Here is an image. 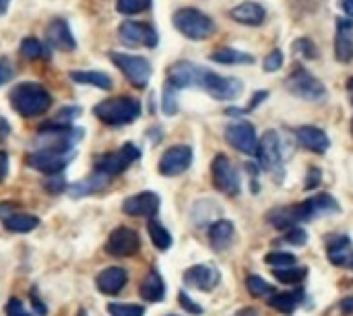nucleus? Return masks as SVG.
<instances>
[{
    "label": "nucleus",
    "mask_w": 353,
    "mask_h": 316,
    "mask_svg": "<svg viewBox=\"0 0 353 316\" xmlns=\"http://www.w3.org/2000/svg\"><path fill=\"white\" fill-rule=\"evenodd\" d=\"M339 211V203L323 192V195H316L304 203H296V205H281V207H275L267 213V221L277 228V230H290L298 224H304V221H310L314 217H321V215H333Z\"/></svg>",
    "instance_id": "nucleus-1"
},
{
    "label": "nucleus",
    "mask_w": 353,
    "mask_h": 316,
    "mask_svg": "<svg viewBox=\"0 0 353 316\" xmlns=\"http://www.w3.org/2000/svg\"><path fill=\"white\" fill-rule=\"evenodd\" d=\"M10 106L25 118H33L43 114L52 106L50 91L39 83H21L10 91Z\"/></svg>",
    "instance_id": "nucleus-2"
},
{
    "label": "nucleus",
    "mask_w": 353,
    "mask_h": 316,
    "mask_svg": "<svg viewBox=\"0 0 353 316\" xmlns=\"http://www.w3.org/2000/svg\"><path fill=\"white\" fill-rule=\"evenodd\" d=\"M93 114L108 126H122V124H130L141 116V103L134 97L120 95L97 103L93 108Z\"/></svg>",
    "instance_id": "nucleus-3"
},
{
    "label": "nucleus",
    "mask_w": 353,
    "mask_h": 316,
    "mask_svg": "<svg viewBox=\"0 0 353 316\" xmlns=\"http://www.w3.org/2000/svg\"><path fill=\"white\" fill-rule=\"evenodd\" d=\"M83 137L81 128H72L70 124H58L52 122L43 128H39L33 145L35 151L39 149H52V151H70L72 145Z\"/></svg>",
    "instance_id": "nucleus-4"
},
{
    "label": "nucleus",
    "mask_w": 353,
    "mask_h": 316,
    "mask_svg": "<svg viewBox=\"0 0 353 316\" xmlns=\"http://www.w3.org/2000/svg\"><path fill=\"white\" fill-rule=\"evenodd\" d=\"M174 27L188 39L201 41L213 35L215 23L199 8H180L174 12Z\"/></svg>",
    "instance_id": "nucleus-5"
},
{
    "label": "nucleus",
    "mask_w": 353,
    "mask_h": 316,
    "mask_svg": "<svg viewBox=\"0 0 353 316\" xmlns=\"http://www.w3.org/2000/svg\"><path fill=\"white\" fill-rule=\"evenodd\" d=\"M285 87L292 95L306 101H319L327 95V87L323 85V81H319L310 70L302 66H296L294 72H290V77L285 79Z\"/></svg>",
    "instance_id": "nucleus-6"
},
{
    "label": "nucleus",
    "mask_w": 353,
    "mask_h": 316,
    "mask_svg": "<svg viewBox=\"0 0 353 316\" xmlns=\"http://www.w3.org/2000/svg\"><path fill=\"white\" fill-rule=\"evenodd\" d=\"M201 89H205L211 97L219 99V101H234L242 95V81L234 79V77H221L209 68H205L203 81H201Z\"/></svg>",
    "instance_id": "nucleus-7"
},
{
    "label": "nucleus",
    "mask_w": 353,
    "mask_h": 316,
    "mask_svg": "<svg viewBox=\"0 0 353 316\" xmlns=\"http://www.w3.org/2000/svg\"><path fill=\"white\" fill-rule=\"evenodd\" d=\"M139 157H141V151L132 143H126L116 153H105L103 157H99L95 161V172L105 174L108 178H114L126 172Z\"/></svg>",
    "instance_id": "nucleus-8"
},
{
    "label": "nucleus",
    "mask_w": 353,
    "mask_h": 316,
    "mask_svg": "<svg viewBox=\"0 0 353 316\" xmlns=\"http://www.w3.org/2000/svg\"><path fill=\"white\" fill-rule=\"evenodd\" d=\"M112 62L124 72V77L139 89H143L149 79H151V64L147 58L143 56H132V54H120V52H112Z\"/></svg>",
    "instance_id": "nucleus-9"
},
{
    "label": "nucleus",
    "mask_w": 353,
    "mask_h": 316,
    "mask_svg": "<svg viewBox=\"0 0 353 316\" xmlns=\"http://www.w3.org/2000/svg\"><path fill=\"white\" fill-rule=\"evenodd\" d=\"M211 176H213V184L219 192H223L228 197H236L240 192V176L225 155H217L213 159Z\"/></svg>",
    "instance_id": "nucleus-10"
},
{
    "label": "nucleus",
    "mask_w": 353,
    "mask_h": 316,
    "mask_svg": "<svg viewBox=\"0 0 353 316\" xmlns=\"http://www.w3.org/2000/svg\"><path fill=\"white\" fill-rule=\"evenodd\" d=\"M120 41L128 48H139V46H147V48H155L159 41L157 31L141 21H126L120 25Z\"/></svg>",
    "instance_id": "nucleus-11"
},
{
    "label": "nucleus",
    "mask_w": 353,
    "mask_h": 316,
    "mask_svg": "<svg viewBox=\"0 0 353 316\" xmlns=\"http://www.w3.org/2000/svg\"><path fill=\"white\" fill-rule=\"evenodd\" d=\"M72 161V149L70 151H52V149H39L29 155V166L41 174H60L68 164Z\"/></svg>",
    "instance_id": "nucleus-12"
},
{
    "label": "nucleus",
    "mask_w": 353,
    "mask_h": 316,
    "mask_svg": "<svg viewBox=\"0 0 353 316\" xmlns=\"http://www.w3.org/2000/svg\"><path fill=\"white\" fill-rule=\"evenodd\" d=\"M225 139L240 153H246V155H254L256 153L259 137H256V128L250 122L240 120V122L230 124L225 128Z\"/></svg>",
    "instance_id": "nucleus-13"
},
{
    "label": "nucleus",
    "mask_w": 353,
    "mask_h": 316,
    "mask_svg": "<svg viewBox=\"0 0 353 316\" xmlns=\"http://www.w3.org/2000/svg\"><path fill=\"white\" fill-rule=\"evenodd\" d=\"M192 164V149L188 145H174L170 147L159 159V174L161 176H180Z\"/></svg>",
    "instance_id": "nucleus-14"
},
{
    "label": "nucleus",
    "mask_w": 353,
    "mask_h": 316,
    "mask_svg": "<svg viewBox=\"0 0 353 316\" xmlns=\"http://www.w3.org/2000/svg\"><path fill=\"white\" fill-rule=\"evenodd\" d=\"M141 248V238L130 228H118L110 234L105 242V253L110 257H132Z\"/></svg>",
    "instance_id": "nucleus-15"
},
{
    "label": "nucleus",
    "mask_w": 353,
    "mask_h": 316,
    "mask_svg": "<svg viewBox=\"0 0 353 316\" xmlns=\"http://www.w3.org/2000/svg\"><path fill=\"white\" fill-rule=\"evenodd\" d=\"M205 68L188 62V60H180L176 64L170 66L168 70V83L174 85L176 89H186V87H201Z\"/></svg>",
    "instance_id": "nucleus-16"
},
{
    "label": "nucleus",
    "mask_w": 353,
    "mask_h": 316,
    "mask_svg": "<svg viewBox=\"0 0 353 316\" xmlns=\"http://www.w3.org/2000/svg\"><path fill=\"white\" fill-rule=\"evenodd\" d=\"M261 161V166L265 170H281V141L279 135L275 130H267L261 139H259V147L254 153Z\"/></svg>",
    "instance_id": "nucleus-17"
},
{
    "label": "nucleus",
    "mask_w": 353,
    "mask_h": 316,
    "mask_svg": "<svg viewBox=\"0 0 353 316\" xmlns=\"http://www.w3.org/2000/svg\"><path fill=\"white\" fill-rule=\"evenodd\" d=\"M122 211L126 215H132V217H155V213L159 211V197L155 192H139V195H132L128 199H124L122 203Z\"/></svg>",
    "instance_id": "nucleus-18"
},
{
    "label": "nucleus",
    "mask_w": 353,
    "mask_h": 316,
    "mask_svg": "<svg viewBox=\"0 0 353 316\" xmlns=\"http://www.w3.org/2000/svg\"><path fill=\"white\" fill-rule=\"evenodd\" d=\"M221 275L213 265H194L184 273V284L199 292H211L217 288Z\"/></svg>",
    "instance_id": "nucleus-19"
},
{
    "label": "nucleus",
    "mask_w": 353,
    "mask_h": 316,
    "mask_svg": "<svg viewBox=\"0 0 353 316\" xmlns=\"http://www.w3.org/2000/svg\"><path fill=\"white\" fill-rule=\"evenodd\" d=\"M327 257H329L331 265L353 271V246L352 240L345 234L327 238Z\"/></svg>",
    "instance_id": "nucleus-20"
},
{
    "label": "nucleus",
    "mask_w": 353,
    "mask_h": 316,
    "mask_svg": "<svg viewBox=\"0 0 353 316\" xmlns=\"http://www.w3.org/2000/svg\"><path fill=\"white\" fill-rule=\"evenodd\" d=\"M335 58L343 64L353 60V21L350 17L337 19L335 33Z\"/></svg>",
    "instance_id": "nucleus-21"
},
{
    "label": "nucleus",
    "mask_w": 353,
    "mask_h": 316,
    "mask_svg": "<svg viewBox=\"0 0 353 316\" xmlns=\"http://www.w3.org/2000/svg\"><path fill=\"white\" fill-rule=\"evenodd\" d=\"M296 139H298V143H300L304 149H308V151H312V153H327V149L331 147L329 135H327L323 128L310 126V124L300 126V128L296 130Z\"/></svg>",
    "instance_id": "nucleus-22"
},
{
    "label": "nucleus",
    "mask_w": 353,
    "mask_h": 316,
    "mask_svg": "<svg viewBox=\"0 0 353 316\" xmlns=\"http://www.w3.org/2000/svg\"><path fill=\"white\" fill-rule=\"evenodd\" d=\"M46 37H48V43H52L54 48L62 50V52H70L77 48V41H74V35L68 27L66 21L62 19H56L48 25L46 29Z\"/></svg>",
    "instance_id": "nucleus-23"
},
{
    "label": "nucleus",
    "mask_w": 353,
    "mask_h": 316,
    "mask_svg": "<svg viewBox=\"0 0 353 316\" xmlns=\"http://www.w3.org/2000/svg\"><path fill=\"white\" fill-rule=\"evenodd\" d=\"M230 17L236 23H242V25H248V27H256V25L265 23L267 10L259 2H242V4H238V6H234L230 10Z\"/></svg>",
    "instance_id": "nucleus-24"
},
{
    "label": "nucleus",
    "mask_w": 353,
    "mask_h": 316,
    "mask_svg": "<svg viewBox=\"0 0 353 316\" xmlns=\"http://www.w3.org/2000/svg\"><path fill=\"white\" fill-rule=\"evenodd\" d=\"M128 282V275L122 267H108L103 269L97 279H95V286L101 294H108V296H114L118 292H122V288L126 286Z\"/></svg>",
    "instance_id": "nucleus-25"
},
{
    "label": "nucleus",
    "mask_w": 353,
    "mask_h": 316,
    "mask_svg": "<svg viewBox=\"0 0 353 316\" xmlns=\"http://www.w3.org/2000/svg\"><path fill=\"white\" fill-rule=\"evenodd\" d=\"M112 178H108L105 174H99V172H93L89 178L85 180H79L70 186H66V192L72 197V199H81V197H89V195H95L99 190H103L108 184H110Z\"/></svg>",
    "instance_id": "nucleus-26"
},
{
    "label": "nucleus",
    "mask_w": 353,
    "mask_h": 316,
    "mask_svg": "<svg viewBox=\"0 0 353 316\" xmlns=\"http://www.w3.org/2000/svg\"><path fill=\"white\" fill-rule=\"evenodd\" d=\"M306 300V292L302 288L294 290V292H277L269 298V306L279 310L281 315H292L296 313V308Z\"/></svg>",
    "instance_id": "nucleus-27"
},
{
    "label": "nucleus",
    "mask_w": 353,
    "mask_h": 316,
    "mask_svg": "<svg viewBox=\"0 0 353 316\" xmlns=\"http://www.w3.org/2000/svg\"><path fill=\"white\" fill-rule=\"evenodd\" d=\"M236 228L230 219H219L209 228V242L215 250H225L234 240Z\"/></svg>",
    "instance_id": "nucleus-28"
},
{
    "label": "nucleus",
    "mask_w": 353,
    "mask_h": 316,
    "mask_svg": "<svg viewBox=\"0 0 353 316\" xmlns=\"http://www.w3.org/2000/svg\"><path fill=\"white\" fill-rule=\"evenodd\" d=\"M141 298L145 302H161L165 298V284L161 275L153 269L147 273V277L141 284Z\"/></svg>",
    "instance_id": "nucleus-29"
},
{
    "label": "nucleus",
    "mask_w": 353,
    "mask_h": 316,
    "mask_svg": "<svg viewBox=\"0 0 353 316\" xmlns=\"http://www.w3.org/2000/svg\"><path fill=\"white\" fill-rule=\"evenodd\" d=\"M4 221V228L8 232H14V234H27L31 230H35L39 226V219L35 215H29V213H17L12 211L10 215L2 217Z\"/></svg>",
    "instance_id": "nucleus-30"
},
{
    "label": "nucleus",
    "mask_w": 353,
    "mask_h": 316,
    "mask_svg": "<svg viewBox=\"0 0 353 316\" xmlns=\"http://www.w3.org/2000/svg\"><path fill=\"white\" fill-rule=\"evenodd\" d=\"M70 79L81 85H93L97 89H112V79L101 70H72Z\"/></svg>",
    "instance_id": "nucleus-31"
},
{
    "label": "nucleus",
    "mask_w": 353,
    "mask_h": 316,
    "mask_svg": "<svg viewBox=\"0 0 353 316\" xmlns=\"http://www.w3.org/2000/svg\"><path fill=\"white\" fill-rule=\"evenodd\" d=\"M211 60L217 64H252L254 56L248 52L234 50V48H219L211 54Z\"/></svg>",
    "instance_id": "nucleus-32"
},
{
    "label": "nucleus",
    "mask_w": 353,
    "mask_h": 316,
    "mask_svg": "<svg viewBox=\"0 0 353 316\" xmlns=\"http://www.w3.org/2000/svg\"><path fill=\"white\" fill-rule=\"evenodd\" d=\"M147 230H149V238H151V242L155 244L157 250H168L172 246V234L155 217H149Z\"/></svg>",
    "instance_id": "nucleus-33"
},
{
    "label": "nucleus",
    "mask_w": 353,
    "mask_h": 316,
    "mask_svg": "<svg viewBox=\"0 0 353 316\" xmlns=\"http://www.w3.org/2000/svg\"><path fill=\"white\" fill-rule=\"evenodd\" d=\"M273 275L277 277V282H281V284H285V286H298V284H302V282L308 277V269H306V267L290 265V267H279V269H275Z\"/></svg>",
    "instance_id": "nucleus-34"
},
{
    "label": "nucleus",
    "mask_w": 353,
    "mask_h": 316,
    "mask_svg": "<svg viewBox=\"0 0 353 316\" xmlns=\"http://www.w3.org/2000/svg\"><path fill=\"white\" fill-rule=\"evenodd\" d=\"M246 288H248V294L252 296V298H265V296H269L271 292H273V288H271V284H267L263 277H259V275H250L248 279H246Z\"/></svg>",
    "instance_id": "nucleus-35"
},
{
    "label": "nucleus",
    "mask_w": 353,
    "mask_h": 316,
    "mask_svg": "<svg viewBox=\"0 0 353 316\" xmlns=\"http://www.w3.org/2000/svg\"><path fill=\"white\" fill-rule=\"evenodd\" d=\"M178 91L180 89L165 83V87H163V103H161V110H163L165 116H174L178 112Z\"/></svg>",
    "instance_id": "nucleus-36"
},
{
    "label": "nucleus",
    "mask_w": 353,
    "mask_h": 316,
    "mask_svg": "<svg viewBox=\"0 0 353 316\" xmlns=\"http://www.w3.org/2000/svg\"><path fill=\"white\" fill-rule=\"evenodd\" d=\"M110 316H145V308L139 304H126V302H114L108 304Z\"/></svg>",
    "instance_id": "nucleus-37"
},
{
    "label": "nucleus",
    "mask_w": 353,
    "mask_h": 316,
    "mask_svg": "<svg viewBox=\"0 0 353 316\" xmlns=\"http://www.w3.org/2000/svg\"><path fill=\"white\" fill-rule=\"evenodd\" d=\"M151 6V0H118L116 10L122 14H139Z\"/></svg>",
    "instance_id": "nucleus-38"
},
{
    "label": "nucleus",
    "mask_w": 353,
    "mask_h": 316,
    "mask_svg": "<svg viewBox=\"0 0 353 316\" xmlns=\"http://www.w3.org/2000/svg\"><path fill=\"white\" fill-rule=\"evenodd\" d=\"M43 46L39 43V39L35 37H25L23 43H21V56L27 58V60H37L39 56H43Z\"/></svg>",
    "instance_id": "nucleus-39"
},
{
    "label": "nucleus",
    "mask_w": 353,
    "mask_h": 316,
    "mask_svg": "<svg viewBox=\"0 0 353 316\" xmlns=\"http://www.w3.org/2000/svg\"><path fill=\"white\" fill-rule=\"evenodd\" d=\"M265 263L271 265V267H275V269H279V267L296 265L298 259H296V255H292V253H269V255L265 257Z\"/></svg>",
    "instance_id": "nucleus-40"
},
{
    "label": "nucleus",
    "mask_w": 353,
    "mask_h": 316,
    "mask_svg": "<svg viewBox=\"0 0 353 316\" xmlns=\"http://www.w3.org/2000/svg\"><path fill=\"white\" fill-rule=\"evenodd\" d=\"M294 52H296L300 58H308V60H314V58L319 56L316 46H314L312 39H308V37H300V39L294 43Z\"/></svg>",
    "instance_id": "nucleus-41"
},
{
    "label": "nucleus",
    "mask_w": 353,
    "mask_h": 316,
    "mask_svg": "<svg viewBox=\"0 0 353 316\" xmlns=\"http://www.w3.org/2000/svg\"><path fill=\"white\" fill-rule=\"evenodd\" d=\"M283 242H288V244H292V246H304V244L308 242V232L302 230V228H298V226H294V228H290L288 234L283 236Z\"/></svg>",
    "instance_id": "nucleus-42"
},
{
    "label": "nucleus",
    "mask_w": 353,
    "mask_h": 316,
    "mask_svg": "<svg viewBox=\"0 0 353 316\" xmlns=\"http://www.w3.org/2000/svg\"><path fill=\"white\" fill-rule=\"evenodd\" d=\"M281 66H283V52H281V50L269 52L267 58H265V62H263L265 72H275V70H279Z\"/></svg>",
    "instance_id": "nucleus-43"
},
{
    "label": "nucleus",
    "mask_w": 353,
    "mask_h": 316,
    "mask_svg": "<svg viewBox=\"0 0 353 316\" xmlns=\"http://www.w3.org/2000/svg\"><path fill=\"white\" fill-rule=\"evenodd\" d=\"M79 114H81V110H79V108H74V106H66L64 110H60V112L56 114V118H54L52 122H58V124H70Z\"/></svg>",
    "instance_id": "nucleus-44"
},
{
    "label": "nucleus",
    "mask_w": 353,
    "mask_h": 316,
    "mask_svg": "<svg viewBox=\"0 0 353 316\" xmlns=\"http://www.w3.org/2000/svg\"><path fill=\"white\" fill-rule=\"evenodd\" d=\"M178 300H180V304H182V308L186 310V313H190V315L199 316L203 315V308L188 296V294H184V292H180V296H178Z\"/></svg>",
    "instance_id": "nucleus-45"
},
{
    "label": "nucleus",
    "mask_w": 353,
    "mask_h": 316,
    "mask_svg": "<svg viewBox=\"0 0 353 316\" xmlns=\"http://www.w3.org/2000/svg\"><path fill=\"white\" fill-rule=\"evenodd\" d=\"M46 190H48V192H54V195L66 190V182H64V178H62V172L50 176V180L46 182Z\"/></svg>",
    "instance_id": "nucleus-46"
},
{
    "label": "nucleus",
    "mask_w": 353,
    "mask_h": 316,
    "mask_svg": "<svg viewBox=\"0 0 353 316\" xmlns=\"http://www.w3.org/2000/svg\"><path fill=\"white\" fill-rule=\"evenodd\" d=\"M6 316H31L27 310H25V304L17 298L8 300L6 304Z\"/></svg>",
    "instance_id": "nucleus-47"
},
{
    "label": "nucleus",
    "mask_w": 353,
    "mask_h": 316,
    "mask_svg": "<svg viewBox=\"0 0 353 316\" xmlns=\"http://www.w3.org/2000/svg\"><path fill=\"white\" fill-rule=\"evenodd\" d=\"M12 77H14V70H12L10 62L8 60H0V85L8 83Z\"/></svg>",
    "instance_id": "nucleus-48"
},
{
    "label": "nucleus",
    "mask_w": 353,
    "mask_h": 316,
    "mask_svg": "<svg viewBox=\"0 0 353 316\" xmlns=\"http://www.w3.org/2000/svg\"><path fill=\"white\" fill-rule=\"evenodd\" d=\"M267 97H269V93H267V91H256V93L252 95V99H250L248 108L244 110V114H246V112H252L254 108H259V106H261V103H263V101H265Z\"/></svg>",
    "instance_id": "nucleus-49"
},
{
    "label": "nucleus",
    "mask_w": 353,
    "mask_h": 316,
    "mask_svg": "<svg viewBox=\"0 0 353 316\" xmlns=\"http://www.w3.org/2000/svg\"><path fill=\"white\" fill-rule=\"evenodd\" d=\"M319 182H321V170H319V168H312V170H310V178L306 180V188L312 190V188L319 186Z\"/></svg>",
    "instance_id": "nucleus-50"
},
{
    "label": "nucleus",
    "mask_w": 353,
    "mask_h": 316,
    "mask_svg": "<svg viewBox=\"0 0 353 316\" xmlns=\"http://www.w3.org/2000/svg\"><path fill=\"white\" fill-rule=\"evenodd\" d=\"M339 310H341L343 315L353 316V296H350V298H343V300L339 302Z\"/></svg>",
    "instance_id": "nucleus-51"
},
{
    "label": "nucleus",
    "mask_w": 353,
    "mask_h": 316,
    "mask_svg": "<svg viewBox=\"0 0 353 316\" xmlns=\"http://www.w3.org/2000/svg\"><path fill=\"white\" fill-rule=\"evenodd\" d=\"M6 172H8V157H6V153L0 151V182L4 180Z\"/></svg>",
    "instance_id": "nucleus-52"
},
{
    "label": "nucleus",
    "mask_w": 353,
    "mask_h": 316,
    "mask_svg": "<svg viewBox=\"0 0 353 316\" xmlns=\"http://www.w3.org/2000/svg\"><path fill=\"white\" fill-rule=\"evenodd\" d=\"M339 6L350 19H353V0H339Z\"/></svg>",
    "instance_id": "nucleus-53"
},
{
    "label": "nucleus",
    "mask_w": 353,
    "mask_h": 316,
    "mask_svg": "<svg viewBox=\"0 0 353 316\" xmlns=\"http://www.w3.org/2000/svg\"><path fill=\"white\" fill-rule=\"evenodd\" d=\"M31 302L35 304V308H37V313H39V315H46V308H43V306H41V302L37 300V294H35V292H31Z\"/></svg>",
    "instance_id": "nucleus-54"
},
{
    "label": "nucleus",
    "mask_w": 353,
    "mask_h": 316,
    "mask_svg": "<svg viewBox=\"0 0 353 316\" xmlns=\"http://www.w3.org/2000/svg\"><path fill=\"white\" fill-rule=\"evenodd\" d=\"M8 130H10V128H8L6 120H0V139H2V137H6V135H8Z\"/></svg>",
    "instance_id": "nucleus-55"
},
{
    "label": "nucleus",
    "mask_w": 353,
    "mask_h": 316,
    "mask_svg": "<svg viewBox=\"0 0 353 316\" xmlns=\"http://www.w3.org/2000/svg\"><path fill=\"white\" fill-rule=\"evenodd\" d=\"M236 316H259L256 310H252V308H248V310H242V313H238Z\"/></svg>",
    "instance_id": "nucleus-56"
},
{
    "label": "nucleus",
    "mask_w": 353,
    "mask_h": 316,
    "mask_svg": "<svg viewBox=\"0 0 353 316\" xmlns=\"http://www.w3.org/2000/svg\"><path fill=\"white\" fill-rule=\"evenodd\" d=\"M8 4H10V0H0V14H4V12H6Z\"/></svg>",
    "instance_id": "nucleus-57"
},
{
    "label": "nucleus",
    "mask_w": 353,
    "mask_h": 316,
    "mask_svg": "<svg viewBox=\"0 0 353 316\" xmlns=\"http://www.w3.org/2000/svg\"><path fill=\"white\" fill-rule=\"evenodd\" d=\"M347 91H350V95H352V103H353V77L347 81Z\"/></svg>",
    "instance_id": "nucleus-58"
},
{
    "label": "nucleus",
    "mask_w": 353,
    "mask_h": 316,
    "mask_svg": "<svg viewBox=\"0 0 353 316\" xmlns=\"http://www.w3.org/2000/svg\"><path fill=\"white\" fill-rule=\"evenodd\" d=\"M79 316H87V315H85V313H79Z\"/></svg>",
    "instance_id": "nucleus-59"
},
{
    "label": "nucleus",
    "mask_w": 353,
    "mask_h": 316,
    "mask_svg": "<svg viewBox=\"0 0 353 316\" xmlns=\"http://www.w3.org/2000/svg\"><path fill=\"white\" fill-rule=\"evenodd\" d=\"M352 135H353V118H352Z\"/></svg>",
    "instance_id": "nucleus-60"
}]
</instances>
